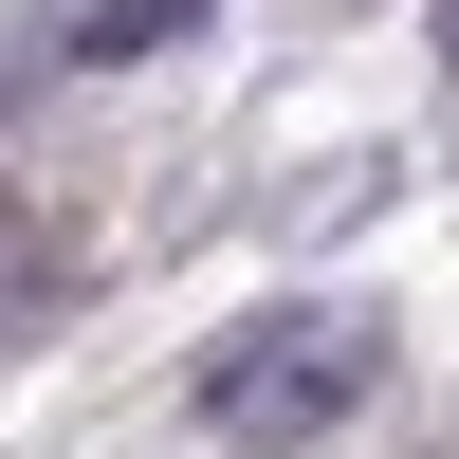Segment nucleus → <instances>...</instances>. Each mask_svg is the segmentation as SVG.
Returning <instances> with one entry per match:
<instances>
[{"label":"nucleus","mask_w":459,"mask_h":459,"mask_svg":"<svg viewBox=\"0 0 459 459\" xmlns=\"http://www.w3.org/2000/svg\"><path fill=\"white\" fill-rule=\"evenodd\" d=\"M203 19H221V0H74V19H37L19 56H0V110H37V92H92V74H166Z\"/></svg>","instance_id":"nucleus-2"},{"label":"nucleus","mask_w":459,"mask_h":459,"mask_svg":"<svg viewBox=\"0 0 459 459\" xmlns=\"http://www.w3.org/2000/svg\"><path fill=\"white\" fill-rule=\"evenodd\" d=\"M423 37H441V74H459V0H441V19H423Z\"/></svg>","instance_id":"nucleus-4"},{"label":"nucleus","mask_w":459,"mask_h":459,"mask_svg":"<svg viewBox=\"0 0 459 459\" xmlns=\"http://www.w3.org/2000/svg\"><path fill=\"white\" fill-rule=\"evenodd\" d=\"M74 276H92V239H74L56 203H19V184H0V350H19V331H56Z\"/></svg>","instance_id":"nucleus-3"},{"label":"nucleus","mask_w":459,"mask_h":459,"mask_svg":"<svg viewBox=\"0 0 459 459\" xmlns=\"http://www.w3.org/2000/svg\"><path fill=\"white\" fill-rule=\"evenodd\" d=\"M386 368H404L386 313H350V294H276V313H239L203 368H184V423L239 441V459H313V441H350L368 404H386Z\"/></svg>","instance_id":"nucleus-1"}]
</instances>
